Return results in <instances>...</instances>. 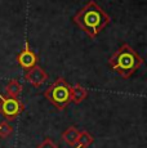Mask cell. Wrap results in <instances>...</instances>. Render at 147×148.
Masks as SVG:
<instances>
[{"label":"cell","instance_id":"cell-1","mask_svg":"<svg viewBox=\"0 0 147 148\" xmlns=\"http://www.w3.org/2000/svg\"><path fill=\"white\" fill-rule=\"evenodd\" d=\"M74 22L93 39L110 23V17L95 1H89L76 13Z\"/></svg>","mask_w":147,"mask_h":148},{"label":"cell","instance_id":"cell-2","mask_svg":"<svg viewBox=\"0 0 147 148\" xmlns=\"http://www.w3.org/2000/svg\"><path fill=\"white\" fill-rule=\"evenodd\" d=\"M109 64L111 70L119 73L121 77L128 79L141 67L142 58L128 44H124L121 45V48H119V50L112 54Z\"/></svg>","mask_w":147,"mask_h":148},{"label":"cell","instance_id":"cell-3","mask_svg":"<svg viewBox=\"0 0 147 148\" xmlns=\"http://www.w3.org/2000/svg\"><path fill=\"white\" fill-rule=\"evenodd\" d=\"M70 88L71 86L69 85V82L65 79L59 77L54 84H52L47 89L45 97L53 106L57 107L59 111H62L71 102V99H70Z\"/></svg>","mask_w":147,"mask_h":148},{"label":"cell","instance_id":"cell-4","mask_svg":"<svg viewBox=\"0 0 147 148\" xmlns=\"http://www.w3.org/2000/svg\"><path fill=\"white\" fill-rule=\"evenodd\" d=\"M23 103L18 98H9V97H3L0 93V113L7 119L8 121L16 119L19 113L23 111Z\"/></svg>","mask_w":147,"mask_h":148},{"label":"cell","instance_id":"cell-5","mask_svg":"<svg viewBox=\"0 0 147 148\" xmlns=\"http://www.w3.org/2000/svg\"><path fill=\"white\" fill-rule=\"evenodd\" d=\"M36 61H38V58H36L35 53L31 52V49L29 47V41H26L25 42V49L22 50V52L19 53V56H18L19 66L23 68V70L29 71L34 66H36Z\"/></svg>","mask_w":147,"mask_h":148},{"label":"cell","instance_id":"cell-6","mask_svg":"<svg viewBox=\"0 0 147 148\" xmlns=\"http://www.w3.org/2000/svg\"><path fill=\"white\" fill-rule=\"evenodd\" d=\"M25 79L34 86H41L45 81L48 80L47 72L39 66H34L31 70H29L25 75Z\"/></svg>","mask_w":147,"mask_h":148},{"label":"cell","instance_id":"cell-7","mask_svg":"<svg viewBox=\"0 0 147 148\" xmlns=\"http://www.w3.org/2000/svg\"><path fill=\"white\" fill-rule=\"evenodd\" d=\"M88 95V92L84 86H81L80 84H75L74 86L70 88V99L75 104H79L84 101Z\"/></svg>","mask_w":147,"mask_h":148},{"label":"cell","instance_id":"cell-8","mask_svg":"<svg viewBox=\"0 0 147 148\" xmlns=\"http://www.w3.org/2000/svg\"><path fill=\"white\" fill-rule=\"evenodd\" d=\"M79 134H80V132H79L75 126H70L67 130H65V133L62 134V138H63V140L66 142L69 146L76 147L78 146Z\"/></svg>","mask_w":147,"mask_h":148},{"label":"cell","instance_id":"cell-9","mask_svg":"<svg viewBox=\"0 0 147 148\" xmlns=\"http://www.w3.org/2000/svg\"><path fill=\"white\" fill-rule=\"evenodd\" d=\"M22 92V85L17 80H10L5 86V93L9 98H17Z\"/></svg>","mask_w":147,"mask_h":148},{"label":"cell","instance_id":"cell-10","mask_svg":"<svg viewBox=\"0 0 147 148\" xmlns=\"http://www.w3.org/2000/svg\"><path fill=\"white\" fill-rule=\"evenodd\" d=\"M92 143H93V136L88 132H80L78 139V146H80L81 148H87Z\"/></svg>","mask_w":147,"mask_h":148},{"label":"cell","instance_id":"cell-11","mask_svg":"<svg viewBox=\"0 0 147 148\" xmlns=\"http://www.w3.org/2000/svg\"><path fill=\"white\" fill-rule=\"evenodd\" d=\"M13 127L8 124V121H3L0 124V138H7L12 134Z\"/></svg>","mask_w":147,"mask_h":148},{"label":"cell","instance_id":"cell-12","mask_svg":"<svg viewBox=\"0 0 147 148\" xmlns=\"http://www.w3.org/2000/svg\"><path fill=\"white\" fill-rule=\"evenodd\" d=\"M36 148H58V147L56 146L54 142H53L52 139L47 138V139H45V140L43 142V143H40Z\"/></svg>","mask_w":147,"mask_h":148},{"label":"cell","instance_id":"cell-13","mask_svg":"<svg viewBox=\"0 0 147 148\" xmlns=\"http://www.w3.org/2000/svg\"><path fill=\"white\" fill-rule=\"evenodd\" d=\"M75 148H81V147H80V146H76V147H75Z\"/></svg>","mask_w":147,"mask_h":148}]
</instances>
